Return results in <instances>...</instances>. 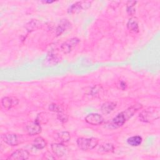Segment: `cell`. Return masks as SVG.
I'll return each instance as SVG.
<instances>
[{"label": "cell", "instance_id": "obj_4", "mask_svg": "<svg viewBox=\"0 0 160 160\" xmlns=\"http://www.w3.org/2000/svg\"><path fill=\"white\" fill-rule=\"evenodd\" d=\"M2 140L8 145L17 146L23 140L22 136H18L14 133H6L1 136Z\"/></svg>", "mask_w": 160, "mask_h": 160}, {"label": "cell", "instance_id": "obj_13", "mask_svg": "<svg viewBox=\"0 0 160 160\" xmlns=\"http://www.w3.org/2000/svg\"><path fill=\"white\" fill-rule=\"evenodd\" d=\"M128 29L134 32H138L139 31L138 21L136 18H131L129 19L127 23Z\"/></svg>", "mask_w": 160, "mask_h": 160}, {"label": "cell", "instance_id": "obj_6", "mask_svg": "<svg viewBox=\"0 0 160 160\" xmlns=\"http://www.w3.org/2000/svg\"><path fill=\"white\" fill-rule=\"evenodd\" d=\"M79 42V39L77 38H72L63 42L61 46V51L64 54L69 53Z\"/></svg>", "mask_w": 160, "mask_h": 160}, {"label": "cell", "instance_id": "obj_12", "mask_svg": "<svg viewBox=\"0 0 160 160\" xmlns=\"http://www.w3.org/2000/svg\"><path fill=\"white\" fill-rule=\"evenodd\" d=\"M116 106V104L113 102H106L103 103L101 107V112L104 114L111 112Z\"/></svg>", "mask_w": 160, "mask_h": 160}, {"label": "cell", "instance_id": "obj_1", "mask_svg": "<svg viewBox=\"0 0 160 160\" xmlns=\"http://www.w3.org/2000/svg\"><path fill=\"white\" fill-rule=\"evenodd\" d=\"M142 105L140 104H136L125 111L119 113L115 118H114L111 122L110 126L113 128H118L122 126L128 119H129L136 111L141 109Z\"/></svg>", "mask_w": 160, "mask_h": 160}, {"label": "cell", "instance_id": "obj_21", "mask_svg": "<svg viewBox=\"0 0 160 160\" xmlns=\"http://www.w3.org/2000/svg\"><path fill=\"white\" fill-rule=\"evenodd\" d=\"M49 109L52 111H55V112H61L62 111V108L56 104H51L49 105Z\"/></svg>", "mask_w": 160, "mask_h": 160}, {"label": "cell", "instance_id": "obj_17", "mask_svg": "<svg viewBox=\"0 0 160 160\" xmlns=\"http://www.w3.org/2000/svg\"><path fill=\"white\" fill-rule=\"evenodd\" d=\"M142 138L139 136H134L129 138L127 140V142L131 146H138L142 142Z\"/></svg>", "mask_w": 160, "mask_h": 160}, {"label": "cell", "instance_id": "obj_18", "mask_svg": "<svg viewBox=\"0 0 160 160\" xmlns=\"http://www.w3.org/2000/svg\"><path fill=\"white\" fill-rule=\"evenodd\" d=\"M114 146L111 143H104L101 144L98 148V152L99 153H106L112 151L114 150Z\"/></svg>", "mask_w": 160, "mask_h": 160}, {"label": "cell", "instance_id": "obj_3", "mask_svg": "<svg viewBox=\"0 0 160 160\" xmlns=\"http://www.w3.org/2000/svg\"><path fill=\"white\" fill-rule=\"evenodd\" d=\"M98 144V140L96 138H79L77 140V144L78 147L83 150H91L94 149Z\"/></svg>", "mask_w": 160, "mask_h": 160}, {"label": "cell", "instance_id": "obj_14", "mask_svg": "<svg viewBox=\"0 0 160 160\" xmlns=\"http://www.w3.org/2000/svg\"><path fill=\"white\" fill-rule=\"evenodd\" d=\"M46 145L47 142L46 140L41 136L36 138L33 141V146L38 149H43L46 146Z\"/></svg>", "mask_w": 160, "mask_h": 160}, {"label": "cell", "instance_id": "obj_24", "mask_svg": "<svg viewBox=\"0 0 160 160\" xmlns=\"http://www.w3.org/2000/svg\"><path fill=\"white\" fill-rule=\"evenodd\" d=\"M120 86H121V89H124L126 88V82H124V81H121V83H120Z\"/></svg>", "mask_w": 160, "mask_h": 160}, {"label": "cell", "instance_id": "obj_7", "mask_svg": "<svg viewBox=\"0 0 160 160\" xmlns=\"http://www.w3.org/2000/svg\"><path fill=\"white\" fill-rule=\"evenodd\" d=\"M85 121L89 124L98 126L101 124L103 121L104 119L102 116L97 113H91L88 114L85 118Z\"/></svg>", "mask_w": 160, "mask_h": 160}, {"label": "cell", "instance_id": "obj_20", "mask_svg": "<svg viewBox=\"0 0 160 160\" xmlns=\"http://www.w3.org/2000/svg\"><path fill=\"white\" fill-rule=\"evenodd\" d=\"M54 54H51V56H48V59H46L47 61L48 62L49 64H56L59 60V58H58V57L56 56H54Z\"/></svg>", "mask_w": 160, "mask_h": 160}, {"label": "cell", "instance_id": "obj_23", "mask_svg": "<svg viewBox=\"0 0 160 160\" xmlns=\"http://www.w3.org/2000/svg\"><path fill=\"white\" fill-rule=\"evenodd\" d=\"M43 159H55V157H54L52 155H51L49 153H46V154H44V155L43 156Z\"/></svg>", "mask_w": 160, "mask_h": 160}, {"label": "cell", "instance_id": "obj_16", "mask_svg": "<svg viewBox=\"0 0 160 160\" xmlns=\"http://www.w3.org/2000/svg\"><path fill=\"white\" fill-rule=\"evenodd\" d=\"M71 139L70 134L68 131H61L57 134V139L61 143H66L69 141Z\"/></svg>", "mask_w": 160, "mask_h": 160}, {"label": "cell", "instance_id": "obj_25", "mask_svg": "<svg viewBox=\"0 0 160 160\" xmlns=\"http://www.w3.org/2000/svg\"><path fill=\"white\" fill-rule=\"evenodd\" d=\"M44 3H52L53 2H54V1H42Z\"/></svg>", "mask_w": 160, "mask_h": 160}, {"label": "cell", "instance_id": "obj_5", "mask_svg": "<svg viewBox=\"0 0 160 160\" xmlns=\"http://www.w3.org/2000/svg\"><path fill=\"white\" fill-rule=\"evenodd\" d=\"M90 1H78L72 4L68 9V12L75 14L81 12L82 10L88 9L91 6Z\"/></svg>", "mask_w": 160, "mask_h": 160}, {"label": "cell", "instance_id": "obj_19", "mask_svg": "<svg viewBox=\"0 0 160 160\" xmlns=\"http://www.w3.org/2000/svg\"><path fill=\"white\" fill-rule=\"evenodd\" d=\"M136 1H129L127 3V6H126V11L128 14L129 15H133L135 13V4H136Z\"/></svg>", "mask_w": 160, "mask_h": 160}, {"label": "cell", "instance_id": "obj_2", "mask_svg": "<svg viewBox=\"0 0 160 160\" xmlns=\"http://www.w3.org/2000/svg\"><path fill=\"white\" fill-rule=\"evenodd\" d=\"M159 118V108H149L142 111L139 115L140 121L144 122H152Z\"/></svg>", "mask_w": 160, "mask_h": 160}, {"label": "cell", "instance_id": "obj_10", "mask_svg": "<svg viewBox=\"0 0 160 160\" xmlns=\"http://www.w3.org/2000/svg\"><path fill=\"white\" fill-rule=\"evenodd\" d=\"M26 131L30 136H34L39 134L41 132V127L40 123L35 121L31 122L26 126Z\"/></svg>", "mask_w": 160, "mask_h": 160}, {"label": "cell", "instance_id": "obj_8", "mask_svg": "<svg viewBox=\"0 0 160 160\" xmlns=\"http://www.w3.org/2000/svg\"><path fill=\"white\" fill-rule=\"evenodd\" d=\"M29 157V153L28 151L22 149H17L14 151L11 156L8 158L9 160H16V159H28Z\"/></svg>", "mask_w": 160, "mask_h": 160}, {"label": "cell", "instance_id": "obj_9", "mask_svg": "<svg viewBox=\"0 0 160 160\" xmlns=\"http://www.w3.org/2000/svg\"><path fill=\"white\" fill-rule=\"evenodd\" d=\"M51 149L54 154L58 158H61L66 152V148L62 143H53L51 144Z\"/></svg>", "mask_w": 160, "mask_h": 160}, {"label": "cell", "instance_id": "obj_11", "mask_svg": "<svg viewBox=\"0 0 160 160\" xmlns=\"http://www.w3.org/2000/svg\"><path fill=\"white\" fill-rule=\"evenodd\" d=\"M19 102L18 99L14 97H4L1 100V104L4 108L6 109H9Z\"/></svg>", "mask_w": 160, "mask_h": 160}, {"label": "cell", "instance_id": "obj_22", "mask_svg": "<svg viewBox=\"0 0 160 160\" xmlns=\"http://www.w3.org/2000/svg\"><path fill=\"white\" fill-rule=\"evenodd\" d=\"M58 118L59 119V121H62V122H66L68 120V116L66 114H64L62 111L59 112L58 115Z\"/></svg>", "mask_w": 160, "mask_h": 160}, {"label": "cell", "instance_id": "obj_15", "mask_svg": "<svg viewBox=\"0 0 160 160\" xmlns=\"http://www.w3.org/2000/svg\"><path fill=\"white\" fill-rule=\"evenodd\" d=\"M71 23L65 20L62 21L61 23H60L56 29V34L57 36L61 35L62 33H63L66 29H69L70 28Z\"/></svg>", "mask_w": 160, "mask_h": 160}]
</instances>
